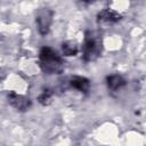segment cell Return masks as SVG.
<instances>
[{
    "instance_id": "cell-3",
    "label": "cell",
    "mask_w": 146,
    "mask_h": 146,
    "mask_svg": "<svg viewBox=\"0 0 146 146\" xmlns=\"http://www.w3.org/2000/svg\"><path fill=\"white\" fill-rule=\"evenodd\" d=\"M36 24H38V30L41 35L48 34L50 30V25L52 22V11L49 8H42L38 11L36 15Z\"/></svg>"
},
{
    "instance_id": "cell-4",
    "label": "cell",
    "mask_w": 146,
    "mask_h": 146,
    "mask_svg": "<svg viewBox=\"0 0 146 146\" xmlns=\"http://www.w3.org/2000/svg\"><path fill=\"white\" fill-rule=\"evenodd\" d=\"M8 100L11 104V106L17 111H26L31 106V100L29 97L16 94V92L8 94Z\"/></svg>"
},
{
    "instance_id": "cell-8",
    "label": "cell",
    "mask_w": 146,
    "mask_h": 146,
    "mask_svg": "<svg viewBox=\"0 0 146 146\" xmlns=\"http://www.w3.org/2000/svg\"><path fill=\"white\" fill-rule=\"evenodd\" d=\"M62 50H63V54L65 56H75L79 51V48H78L75 42L66 41L62 44Z\"/></svg>"
},
{
    "instance_id": "cell-6",
    "label": "cell",
    "mask_w": 146,
    "mask_h": 146,
    "mask_svg": "<svg viewBox=\"0 0 146 146\" xmlns=\"http://www.w3.org/2000/svg\"><path fill=\"white\" fill-rule=\"evenodd\" d=\"M70 84L72 88L81 91V92H87L90 88V81L84 78V76H79V75H74L70 79Z\"/></svg>"
},
{
    "instance_id": "cell-5",
    "label": "cell",
    "mask_w": 146,
    "mask_h": 146,
    "mask_svg": "<svg viewBox=\"0 0 146 146\" xmlns=\"http://www.w3.org/2000/svg\"><path fill=\"white\" fill-rule=\"evenodd\" d=\"M97 18L99 22H103V23H107V24H112V23H116L121 19V15L113 10V9H110V8H106V9H103L100 13H98L97 15Z\"/></svg>"
},
{
    "instance_id": "cell-2",
    "label": "cell",
    "mask_w": 146,
    "mask_h": 146,
    "mask_svg": "<svg viewBox=\"0 0 146 146\" xmlns=\"http://www.w3.org/2000/svg\"><path fill=\"white\" fill-rule=\"evenodd\" d=\"M102 52V42L92 33H87L82 47V58L84 62L95 60Z\"/></svg>"
},
{
    "instance_id": "cell-1",
    "label": "cell",
    "mask_w": 146,
    "mask_h": 146,
    "mask_svg": "<svg viewBox=\"0 0 146 146\" xmlns=\"http://www.w3.org/2000/svg\"><path fill=\"white\" fill-rule=\"evenodd\" d=\"M41 70L47 74H59L64 68L62 57L50 47H43L39 54Z\"/></svg>"
},
{
    "instance_id": "cell-9",
    "label": "cell",
    "mask_w": 146,
    "mask_h": 146,
    "mask_svg": "<svg viewBox=\"0 0 146 146\" xmlns=\"http://www.w3.org/2000/svg\"><path fill=\"white\" fill-rule=\"evenodd\" d=\"M51 97H52V92H51V90H49V89H44V90L40 94L38 100H39V103L42 104V105H48V104L50 103V100H51Z\"/></svg>"
},
{
    "instance_id": "cell-7",
    "label": "cell",
    "mask_w": 146,
    "mask_h": 146,
    "mask_svg": "<svg viewBox=\"0 0 146 146\" xmlns=\"http://www.w3.org/2000/svg\"><path fill=\"white\" fill-rule=\"evenodd\" d=\"M106 82H107V87L111 90H117L125 84L124 78L120 74H112V75L107 76Z\"/></svg>"
}]
</instances>
